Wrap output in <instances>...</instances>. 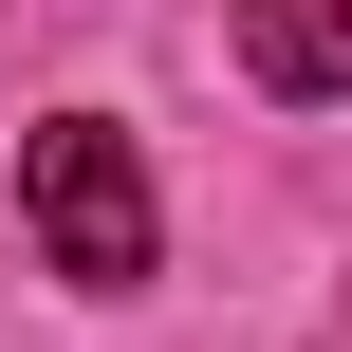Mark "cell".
<instances>
[{
    "mask_svg": "<svg viewBox=\"0 0 352 352\" xmlns=\"http://www.w3.org/2000/svg\"><path fill=\"white\" fill-rule=\"evenodd\" d=\"M223 37H241V74L278 111H352V0H241Z\"/></svg>",
    "mask_w": 352,
    "mask_h": 352,
    "instance_id": "obj_2",
    "label": "cell"
},
{
    "mask_svg": "<svg viewBox=\"0 0 352 352\" xmlns=\"http://www.w3.org/2000/svg\"><path fill=\"white\" fill-rule=\"evenodd\" d=\"M334 352H352V334H334Z\"/></svg>",
    "mask_w": 352,
    "mask_h": 352,
    "instance_id": "obj_3",
    "label": "cell"
},
{
    "mask_svg": "<svg viewBox=\"0 0 352 352\" xmlns=\"http://www.w3.org/2000/svg\"><path fill=\"white\" fill-rule=\"evenodd\" d=\"M19 223H37V260H56L74 297H130L148 241H167V223H148V148H130L111 111H56V130L19 148Z\"/></svg>",
    "mask_w": 352,
    "mask_h": 352,
    "instance_id": "obj_1",
    "label": "cell"
}]
</instances>
